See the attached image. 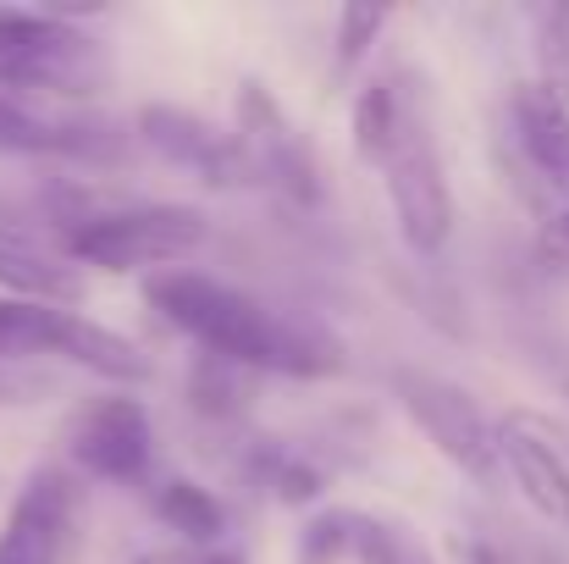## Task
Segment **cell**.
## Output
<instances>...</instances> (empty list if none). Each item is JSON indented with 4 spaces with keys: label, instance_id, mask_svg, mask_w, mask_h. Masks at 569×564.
Returning a JSON list of instances; mask_svg holds the SVG:
<instances>
[{
    "label": "cell",
    "instance_id": "obj_1",
    "mask_svg": "<svg viewBox=\"0 0 569 564\" xmlns=\"http://www.w3.org/2000/svg\"><path fill=\"white\" fill-rule=\"evenodd\" d=\"M144 299L189 333L204 355H221L243 372H282V376H332L343 372V344L316 327L310 316H282L204 271H156L144 283Z\"/></svg>",
    "mask_w": 569,
    "mask_h": 564
},
{
    "label": "cell",
    "instance_id": "obj_2",
    "mask_svg": "<svg viewBox=\"0 0 569 564\" xmlns=\"http://www.w3.org/2000/svg\"><path fill=\"white\" fill-rule=\"evenodd\" d=\"M210 221L193 205H128L61 216V255L94 271H172L204 249Z\"/></svg>",
    "mask_w": 569,
    "mask_h": 564
},
{
    "label": "cell",
    "instance_id": "obj_3",
    "mask_svg": "<svg viewBox=\"0 0 569 564\" xmlns=\"http://www.w3.org/2000/svg\"><path fill=\"white\" fill-rule=\"evenodd\" d=\"M0 83L44 95H94L106 83L100 39L44 6H0Z\"/></svg>",
    "mask_w": 569,
    "mask_h": 564
},
{
    "label": "cell",
    "instance_id": "obj_4",
    "mask_svg": "<svg viewBox=\"0 0 569 564\" xmlns=\"http://www.w3.org/2000/svg\"><path fill=\"white\" fill-rule=\"evenodd\" d=\"M387 194H392V216H398V232L415 255H437L453 232V194H448V172H442V156H437V139L426 128V117L409 106L387 161Z\"/></svg>",
    "mask_w": 569,
    "mask_h": 564
},
{
    "label": "cell",
    "instance_id": "obj_5",
    "mask_svg": "<svg viewBox=\"0 0 569 564\" xmlns=\"http://www.w3.org/2000/svg\"><path fill=\"white\" fill-rule=\"evenodd\" d=\"M392 393H398L403 415H409L465 476L492 482V471H498V426L481 415V404H476L459 382H448V376H437V372L398 366V372H392Z\"/></svg>",
    "mask_w": 569,
    "mask_h": 564
},
{
    "label": "cell",
    "instance_id": "obj_6",
    "mask_svg": "<svg viewBox=\"0 0 569 564\" xmlns=\"http://www.w3.org/2000/svg\"><path fill=\"white\" fill-rule=\"evenodd\" d=\"M156 454V432H150V409L128 393H106L72 409L67 420V459L83 476L100 482H139L150 471Z\"/></svg>",
    "mask_w": 569,
    "mask_h": 564
},
{
    "label": "cell",
    "instance_id": "obj_7",
    "mask_svg": "<svg viewBox=\"0 0 569 564\" xmlns=\"http://www.w3.org/2000/svg\"><path fill=\"white\" fill-rule=\"evenodd\" d=\"M139 139L161 161H172L189 178H199L204 188H254V167H249L243 145L227 128L193 117L183 106H144L139 111Z\"/></svg>",
    "mask_w": 569,
    "mask_h": 564
},
{
    "label": "cell",
    "instance_id": "obj_8",
    "mask_svg": "<svg viewBox=\"0 0 569 564\" xmlns=\"http://www.w3.org/2000/svg\"><path fill=\"white\" fill-rule=\"evenodd\" d=\"M254 167V184L282 188L288 199L299 205H316L321 199V178H316V161L305 150V139L293 133V122L282 117V106L266 95V83H243L238 89V133H232Z\"/></svg>",
    "mask_w": 569,
    "mask_h": 564
},
{
    "label": "cell",
    "instance_id": "obj_9",
    "mask_svg": "<svg viewBox=\"0 0 569 564\" xmlns=\"http://www.w3.org/2000/svg\"><path fill=\"white\" fill-rule=\"evenodd\" d=\"M67 537H72V476L61 465H39L11 498V515L0 526V564H61Z\"/></svg>",
    "mask_w": 569,
    "mask_h": 564
},
{
    "label": "cell",
    "instance_id": "obj_10",
    "mask_svg": "<svg viewBox=\"0 0 569 564\" xmlns=\"http://www.w3.org/2000/svg\"><path fill=\"white\" fill-rule=\"evenodd\" d=\"M0 294L28 299V305H50V310H72L83 299V271L67 255L0 227Z\"/></svg>",
    "mask_w": 569,
    "mask_h": 564
},
{
    "label": "cell",
    "instance_id": "obj_11",
    "mask_svg": "<svg viewBox=\"0 0 569 564\" xmlns=\"http://www.w3.org/2000/svg\"><path fill=\"white\" fill-rule=\"evenodd\" d=\"M509 111H515V133H520V150L537 167V178L569 199V106L553 100L542 83H520Z\"/></svg>",
    "mask_w": 569,
    "mask_h": 564
},
{
    "label": "cell",
    "instance_id": "obj_12",
    "mask_svg": "<svg viewBox=\"0 0 569 564\" xmlns=\"http://www.w3.org/2000/svg\"><path fill=\"white\" fill-rule=\"evenodd\" d=\"M498 459L509 465V476L526 493V504L542 521H553V526L569 532V465L559 459V448H548L526 426H503L498 432Z\"/></svg>",
    "mask_w": 569,
    "mask_h": 564
},
{
    "label": "cell",
    "instance_id": "obj_13",
    "mask_svg": "<svg viewBox=\"0 0 569 564\" xmlns=\"http://www.w3.org/2000/svg\"><path fill=\"white\" fill-rule=\"evenodd\" d=\"M61 360H72V366H83V372L106 376V382H117V393L122 387H133V382H150L156 366H150V355L133 344V338H122V333H111V327H100V321H89V316H67V338H61Z\"/></svg>",
    "mask_w": 569,
    "mask_h": 564
},
{
    "label": "cell",
    "instance_id": "obj_14",
    "mask_svg": "<svg viewBox=\"0 0 569 564\" xmlns=\"http://www.w3.org/2000/svg\"><path fill=\"white\" fill-rule=\"evenodd\" d=\"M67 316L72 310H50V305H28V299H6L0 294V360H11V366L61 360Z\"/></svg>",
    "mask_w": 569,
    "mask_h": 564
},
{
    "label": "cell",
    "instance_id": "obj_15",
    "mask_svg": "<svg viewBox=\"0 0 569 564\" xmlns=\"http://www.w3.org/2000/svg\"><path fill=\"white\" fill-rule=\"evenodd\" d=\"M106 150L94 128H61L0 95V156H94Z\"/></svg>",
    "mask_w": 569,
    "mask_h": 564
},
{
    "label": "cell",
    "instance_id": "obj_16",
    "mask_svg": "<svg viewBox=\"0 0 569 564\" xmlns=\"http://www.w3.org/2000/svg\"><path fill=\"white\" fill-rule=\"evenodd\" d=\"M156 515L183 537L193 548H221V532H227V509H221V498L210 493V487H199V482H183V476H167L161 487H156Z\"/></svg>",
    "mask_w": 569,
    "mask_h": 564
},
{
    "label": "cell",
    "instance_id": "obj_17",
    "mask_svg": "<svg viewBox=\"0 0 569 564\" xmlns=\"http://www.w3.org/2000/svg\"><path fill=\"white\" fill-rule=\"evenodd\" d=\"M409 106L415 100H409V89H398V78H371L360 89V100H355V150H360V161H371V167L387 161Z\"/></svg>",
    "mask_w": 569,
    "mask_h": 564
},
{
    "label": "cell",
    "instance_id": "obj_18",
    "mask_svg": "<svg viewBox=\"0 0 569 564\" xmlns=\"http://www.w3.org/2000/svg\"><path fill=\"white\" fill-rule=\"evenodd\" d=\"M189 393L204 415H243V404H249V372L199 349L193 355V372H189Z\"/></svg>",
    "mask_w": 569,
    "mask_h": 564
},
{
    "label": "cell",
    "instance_id": "obj_19",
    "mask_svg": "<svg viewBox=\"0 0 569 564\" xmlns=\"http://www.w3.org/2000/svg\"><path fill=\"white\" fill-rule=\"evenodd\" d=\"M531 39H537V61H542V89L569 106V6H537Z\"/></svg>",
    "mask_w": 569,
    "mask_h": 564
},
{
    "label": "cell",
    "instance_id": "obj_20",
    "mask_svg": "<svg viewBox=\"0 0 569 564\" xmlns=\"http://www.w3.org/2000/svg\"><path fill=\"white\" fill-rule=\"evenodd\" d=\"M355 537H360V515L355 509H327L305 526L299 537V564H343L355 560Z\"/></svg>",
    "mask_w": 569,
    "mask_h": 564
},
{
    "label": "cell",
    "instance_id": "obj_21",
    "mask_svg": "<svg viewBox=\"0 0 569 564\" xmlns=\"http://www.w3.org/2000/svg\"><path fill=\"white\" fill-rule=\"evenodd\" d=\"M355 560L360 564H431V554L403 532V526H387L360 515V537H355Z\"/></svg>",
    "mask_w": 569,
    "mask_h": 564
},
{
    "label": "cell",
    "instance_id": "obj_22",
    "mask_svg": "<svg viewBox=\"0 0 569 564\" xmlns=\"http://www.w3.org/2000/svg\"><path fill=\"white\" fill-rule=\"evenodd\" d=\"M381 28H387V6H343L338 11V72L366 61V50L381 39Z\"/></svg>",
    "mask_w": 569,
    "mask_h": 564
},
{
    "label": "cell",
    "instance_id": "obj_23",
    "mask_svg": "<svg viewBox=\"0 0 569 564\" xmlns=\"http://www.w3.org/2000/svg\"><path fill=\"white\" fill-rule=\"evenodd\" d=\"M50 393H61V376L50 366H11V360H0V404H44Z\"/></svg>",
    "mask_w": 569,
    "mask_h": 564
},
{
    "label": "cell",
    "instance_id": "obj_24",
    "mask_svg": "<svg viewBox=\"0 0 569 564\" xmlns=\"http://www.w3.org/2000/svg\"><path fill=\"white\" fill-rule=\"evenodd\" d=\"M266 482L277 487L282 504H305V498L321 493V476H316L305 459H288V454H271V459H266Z\"/></svg>",
    "mask_w": 569,
    "mask_h": 564
},
{
    "label": "cell",
    "instance_id": "obj_25",
    "mask_svg": "<svg viewBox=\"0 0 569 564\" xmlns=\"http://www.w3.org/2000/svg\"><path fill=\"white\" fill-rule=\"evenodd\" d=\"M133 564H249L238 548H193V543H172V548H144Z\"/></svg>",
    "mask_w": 569,
    "mask_h": 564
},
{
    "label": "cell",
    "instance_id": "obj_26",
    "mask_svg": "<svg viewBox=\"0 0 569 564\" xmlns=\"http://www.w3.org/2000/svg\"><path fill=\"white\" fill-rule=\"evenodd\" d=\"M537 249H542V266H548V271L569 277V210H559V216H548V221H542Z\"/></svg>",
    "mask_w": 569,
    "mask_h": 564
},
{
    "label": "cell",
    "instance_id": "obj_27",
    "mask_svg": "<svg viewBox=\"0 0 569 564\" xmlns=\"http://www.w3.org/2000/svg\"><path fill=\"white\" fill-rule=\"evenodd\" d=\"M470 564H509V560H503L492 543H476V548H470Z\"/></svg>",
    "mask_w": 569,
    "mask_h": 564
}]
</instances>
